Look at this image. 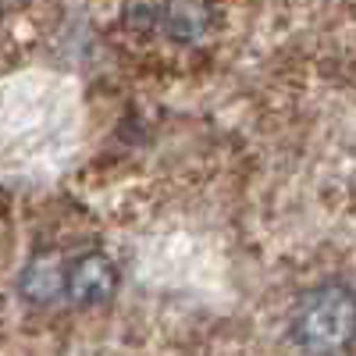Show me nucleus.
Returning <instances> with one entry per match:
<instances>
[{
  "label": "nucleus",
  "mask_w": 356,
  "mask_h": 356,
  "mask_svg": "<svg viewBox=\"0 0 356 356\" xmlns=\"http://www.w3.org/2000/svg\"><path fill=\"white\" fill-rule=\"evenodd\" d=\"M292 339L310 356H339L353 339V292L346 285H321L292 310Z\"/></svg>",
  "instance_id": "f257e3e1"
},
{
  "label": "nucleus",
  "mask_w": 356,
  "mask_h": 356,
  "mask_svg": "<svg viewBox=\"0 0 356 356\" xmlns=\"http://www.w3.org/2000/svg\"><path fill=\"white\" fill-rule=\"evenodd\" d=\"M65 278H68V267L61 260V253H40L25 264V271H22V296L29 303H54L57 296L65 292Z\"/></svg>",
  "instance_id": "7ed1b4c3"
},
{
  "label": "nucleus",
  "mask_w": 356,
  "mask_h": 356,
  "mask_svg": "<svg viewBox=\"0 0 356 356\" xmlns=\"http://www.w3.org/2000/svg\"><path fill=\"white\" fill-rule=\"evenodd\" d=\"M65 292L72 296L79 307L107 303L111 296L118 292V267H114V260L104 257V253H82V257L68 267Z\"/></svg>",
  "instance_id": "f03ea898"
},
{
  "label": "nucleus",
  "mask_w": 356,
  "mask_h": 356,
  "mask_svg": "<svg viewBox=\"0 0 356 356\" xmlns=\"http://www.w3.org/2000/svg\"><path fill=\"white\" fill-rule=\"evenodd\" d=\"M164 33L178 43H193L211 25V4L207 0H164L161 4Z\"/></svg>",
  "instance_id": "20e7f679"
}]
</instances>
